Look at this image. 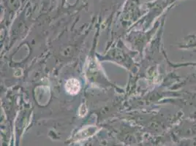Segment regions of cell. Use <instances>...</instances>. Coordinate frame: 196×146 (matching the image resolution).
Instances as JSON below:
<instances>
[{"label": "cell", "mask_w": 196, "mask_h": 146, "mask_svg": "<svg viewBox=\"0 0 196 146\" xmlns=\"http://www.w3.org/2000/svg\"><path fill=\"white\" fill-rule=\"evenodd\" d=\"M66 91L70 94H76L80 91V85L79 81L75 78L68 80L65 85Z\"/></svg>", "instance_id": "6da1fadb"}]
</instances>
